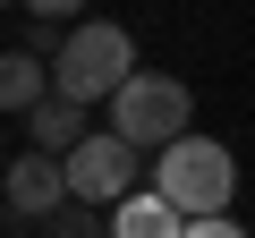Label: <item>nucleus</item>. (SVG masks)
<instances>
[{"label":"nucleus","instance_id":"nucleus-6","mask_svg":"<svg viewBox=\"0 0 255 238\" xmlns=\"http://www.w3.org/2000/svg\"><path fill=\"white\" fill-rule=\"evenodd\" d=\"M179 230H187V221H179L153 187H128V196L102 213V238H179Z\"/></svg>","mask_w":255,"mask_h":238},{"label":"nucleus","instance_id":"nucleus-7","mask_svg":"<svg viewBox=\"0 0 255 238\" xmlns=\"http://www.w3.org/2000/svg\"><path fill=\"white\" fill-rule=\"evenodd\" d=\"M77 136H85V111H68V102H51V94H43L34 111H26V153L60 162V153H68Z\"/></svg>","mask_w":255,"mask_h":238},{"label":"nucleus","instance_id":"nucleus-12","mask_svg":"<svg viewBox=\"0 0 255 238\" xmlns=\"http://www.w3.org/2000/svg\"><path fill=\"white\" fill-rule=\"evenodd\" d=\"M0 162H9V145H0Z\"/></svg>","mask_w":255,"mask_h":238},{"label":"nucleus","instance_id":"nucleus-2","mask_svg":"<svg viewBox=\"0 0 255 238\" xmlns=\"http://www.w3.org/2000/svg\"><path fill=\"white\" fill-rule=\"evenodd\" d=\"M153 196H162L179 221H213V213H230V196H238V162H230V145H221V136H179V145H162V162H153Z\"/></svg>","mask_w":255,"mask_h":238},{"label":"nucleus","instance_id":"nucleus-10","mask_svg":"<svg viewBox=\"0 0 255 238\" xmlns=\"http://www.w3.org/2000/svg\"><path fill=\"white\" fill-rule=\"evenodd\" d=\"M60 34H68V26H51V17H26V43H17V51H26V60H51V51H60Z\"/></svg>","mask_w":255,"mask_h":238},{"label":"nucleus","instance_id":"nucleus-4","mask_svg":"<svg viewBox=\"0 0 255 238\" xmlns=\"http://www.w3.org/2000/svg\"><path fill=\"white\" fill-rule=\"evenodd\" d=\"M60 187H68V204H85V213H111L128 187H136V153H128L119 136H77L68 153H60Z\"/></svg>","mask_w":255,"mask_h":238},{"label":"nucleus","instance_id":"nucleus-1","mask_svg":"<svg viewBox=\"0 0 255 238\" xmlns=\"http://www.w3.org/2000/svg\"><path fill=\"white\" fill-rule=\"evenodd\" d=\"M128 77H136V34L111 26V17H77V26L60 34V51L43 60V94H51V102H68V111L111 102Z\"/></svg>","mask_w":255,"mask_h":238},{"label":"nucleus","instance_id":"nucleus-3","mask_svg":"<svg viewBox=\"0 0 255 238\" xmlns=\"http://www.w3.org/2000/svg\"><path fill=\"white\" fill-rule=\"evenodd\" d=\"M102 111H111V128H102V136H119L128 153H145V145L162 153V145H179V136H187L196 94H187L179 77H153V68H136V77H128V85H119Z\"/></svg>","mask_w":255,"mask_h":238},{"label":"nucleus","instance_id":"nucleus-11","mask_svg":"<svg viewBox=\"0 0 255 238\" xmlns=\"http://www.w3.org/2000/svg\"><path fill=\"white\" fill-rule=\"evenodd\" d=\"M179 238H247V230H238V221H230V213H213V221H187V230H179Z\"/></svg>","mask_w":255,"mask_h":238},{"label":"nucleus","instance_id":"nucleus-5","mask_svg":"<svg viewBox=\"0 0 255 238\" xmlns=\"http://www.w3.org/2000/svg\"><path fill=\"white\" fill-rule=\"evenodd\" d=\"M0 196H9V221H34V230L68 204L60 162H43V153H9V162H0Z\"/></svg>","mask_w":255,"mask_h":238},{"label":"nucleus","instance_id":"nucleus-9","mask_svg":"<svg viewBox=\"0 0 255 238\" xmlns=\"http://www.w3.org/2000/svg\"><path fill=\"white\" fill-rule=\"evenodd\" d=\"M43 238H102V213H85V204H60V213L43 221Z\"/></svg>","mask_w":255,"mask_h":238},{"label":"nucleus","instance_id":"nucleus-8","mask_svg":"<svg viewBox=\"0 0 255 238\" xmlns=\"http://www.w3.org/2000/svg\"><path fill=\"white\" fill-rule=\"evenodd\" d=\"M34 102H43V60L0 51V119H26Z\"/></svg>","mask_w":255,"mask_h":238}]
</instances>
